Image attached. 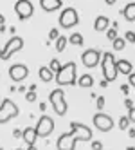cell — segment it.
Wrapping results in <instances>:
<instances>
[{
    "instance_id": "6da1fadb",
    "label": "cell",
    "mask_w": 135,
    "mask_h": 150,
    "mask_svg": "<svg viewBox=\"0 0 135 150\" xmlns=\"http://www.w3.org/2000/svg\"><path fill=\"white\" fill-rule=\"evenodd\" d=\"M76 63L74 62H67L65 65H61L59 72H56V83L61 85V87H65V85H74L76 83Z\"/></svg>"
},
{
    "instance_id": "7a4b0ae2",
    "label": "cell",
    "mask_w": 135,
    "mask_h": 150,
    "mask_svg": "<svg viewBox=\"0 0 135 150\" xmlns=\"http://www.w3.org/2000/svg\"><path fill=\"white\" fill-rule=\"evenodd\" d=\"M101 71H103V80H106L108 83L117 78V67H115V58L112 52H105L101 54Z\"/></svg>"
},
{
    "instance_id": "3957f363",
    "label": "cell",
    "mask_w": 135,
    "mask_h": 150,
    "mask_svg": "<svg viewBox=\"0 0 135 150\" xmlns=\"http://www.w3.org/2000/svg\"><path fill=\"white\" fill-rule=\"evenodd\" d=\"M18 114H20L18 105L13 100L6 98L2 103H0V125H6L7 121H11L13 117H16Z\"/></svg>"
},
{
    "instance_id": "277c9868",
    "label": "cell",
    "mask_w": 135,
    "mask_h": 150,
    "mask_svg": "<svg viewBox=\"0 0 135 150\" xmlns=\"http://www.w3.org/2000/svg\"><path fill=\"white\" fill-rule=\"evenodd\" d=\"M49 101L52 105V109L58 116H65L67 114V101H65V92L63 89H54L49 96Z\"/></svg>"
},
{
    "instance_id": "5b68a950",
    "label": "cell",
    "mask_w": 135,
    "mask_h": 150,
    "mask_svg": "<svg viewBox=\"0 0 135 150\" xmlns=\"http://www.w3.org/2000/svg\"><path fill=\"white\" fill-rule=\"evenodd\" d=\"M24 47V38L22 36H13L7 40V44L4 45V49H0V60H9L15 52H18Z\"/></svg>"
},
{
    "instance_id": "8992f818",
    "label": "cell",
    "mask_w": 135,
    "mask_h": 150,
    "mask_svg": "<svg viewBox=\"0 0 135 150\" xmlns=\"http://www.w3.org/2000/svg\"><path fill=\"white\" fill-rule=\"evenodd\" d=\"M34 130H36L38 137H49L54 130V120L50 116H41L34 127Z\"/></svg>"
},
{
    "instance_id": "52a82bcc",
    "label": "cell",
    "mask_w": 135,
    "mask_h": 150,
    "mask_svg": "<svg viewBox=\"0 0 135 150\" xmlns=\"http://www.w3.org/2000/svg\"><path fill=\"white\" fill-rule=\"evenodd\" d=\"M79 22V15L74 7H67L61 11L59 15V25L63 27V29H70V27H74L76 24Z\"/></svg>"
},
{
    "instance_id": "ba28073f",
    "label": "cell",
    "mask_w": 135,
    "mask_h": 150,
    "mask_svg": "<svg viewBox=\"0 0 135 150\" xmlns=\"http://www.w3.org/2000/svg\"><path fill=\"white\" fill-rule=\"evenodd\" d=\"M70 134L74 136L78 141H90V139H94L92 137V128H88L83 123H78V121L70 123Z\"/></svg>"
},
{
    "instance_id": "9c48e42d",
    "label": "cell",
    "mask_w": 135,
    "mask_h": 150,
    "mask_svg": "<svg viewBox=\"0 0 135 150\" xmlns=\"http://www.w3.org/2000/svg\"><path fill=\"white\" fill-rule=\"evenodd\" d=\"M81 62H83V65H85L87 69L97 67L99 63H101V51H97V49H87L81 54Z\"/></svg>"
},
{
    "instance_id": "30bf717a",
    "label": "cell",
    "mask_w": 135,
    "mask_h": 150,
    "mask_svg": "<svg viewBox=\"0 0 135 150\" xmlns=\"http://www.w3.org/2000/svg\"><path fill=\"white\" fill-rule=\"evenodd\" d=\"M15 13L20 20H27L33 16L34 13V6L31 0H18V2L15 4Z\"/></svg>"
},
{
    "instance_id": "8fae6325",
    "label": "cell",
    "mask_w": 135,
    "mask_h": 150,
    "mask_svg": "<svg viewBox=\"0 0 135 150\" xmlns=\"http://www.w3.org/2000/svg\"><path fill=\"white\" fill-rule=\"evenodd\" d=\"M94 125L101 132H110L113 128V120L105 112H97V114H94Z\"/></svg>"
},
{
    "instance_id": "7c38bea8",
    "label": "cell",
    "mask_w": 135,
    "mask_h": 150,
    "mask_svg": "<svg viewBox=\"0 0 135 150\" xmlns=\"http://www.w3.org/2000/svg\"><path fill=\"white\" fill-rule=\"evenodd\" d=\"M29 76V69L27 65H24V63H15V65L9 67V78H11L13 81H24L25 78Z\"/></svg>"
},
{
    "instance_id": "4fadbf2b",
    "label": "cell",
    "mask_w": 135,
    "mask_h": 150,
    "mask_svg": "<svg viewBox=\"0 0 135 150\" xmlns=\"http://www.w3.org/2000/svg\"><path fill=\"white\" fill-rule=\"evenodd\" d=\"M76 141H78V139L72 136L70 132H67V134H61L58 137L56 146H58V150H74L76 148Z\"/></svg>"
},
{
    "instance_id": "5bb4252c",
    "label": "cell",
    "mask_w": 135,
    "mask_h": 150,
    "mask_svg": "<svg viewBox=\"0 0 135 150\" xmlns=\"http://www.w3.org/2000/svg\"><path fill=\"white\" fill-rule=\"evenodd\" d=\"M22 139L27 143V146H33V145L36 143V139H38L34 127H27V128H24V130H22Z\"/></svg>"
},
{
    "instance_id": "9a60e30c",
    "label": "cell",
    "mask_w": 135,
    "mask_h": 150,
    "mask_svg": "<svg viewBox=\"0 0 135 150\" xmlns=\"http://www.w3.org/2000/svg\"><path fill=\"white\" fill-rule=\"evenodd\" d=\"M110 18L105 16V15H99L96 18V22H94V29L97 31V33H105V31H108V25H110Z\"/></svg>"
},
{
    "instance_id": "2e32d148",
    "label": "cell",
    "mask_w": 135,
    "mask_h": 150,
    "mask_svg": "<svg viewBox=\"0 0 135 150\" xmlns=\"http://www.w3.org/2000/svg\"><path fill=\"white\" fill-rule=\"evenodd\" d=\"M40 6L47 13H54L61 7V0H40Z\"/></svg>"
},
{
    "instance_id": "e0dca14e",
    "label": "cell",
    "mask_w": 135,
    "mask_h": 150,
    "mask_svg": "<svg viewBox=\"0 0 135 150\" xmlns=\"http://www.w3.org/2000/svg\"><path fill=\"white\" fill-rule=\"evenodd\" d=\"M115 67H117V72L121 74H132L133 72V65L130 60H115Z\"/></svg>"
},
{
    "instance_id": "ac0fdd59",
    "label": "cell",
    "mask_w": 135,
    "mask_h": 150,
    "mask_svg": "<svg viewBox=\"0 0 135 150\" xmlns=\"http://www.w3.org/2000/svg\"><path fill=\"white\" fill-rule=\"evenodd\" d=\"M38 76H40V80L41 81H52L54 80V76H56V74L52 72V71H50L47 65H43V67H40V71H38Z\"/></svg>"
},
{
    "instance_id": "d6986e66",
    "label": "cell",
    "mask_w": 135,
    "mask_h": 150,
    "mask_svg": "<svg viewBox=\"0 0 135 150\" xmlns=\"http://www.w3.org/2000/svg\"><path fill=\"white\" fill-rule=\"evenodd\" d=\"M121 15L128 20V22H135V2H130L126 4V7L121 11Z\"/></svg>"
},
{
    "instance_id": "ffe728a7",
    "label": "cell",
    "mask_w": 135,
    "mask_h": 150,
    "mask_svg": "<svg viewBox=\"0 0 135 150\" xmlns=\"http://www.w3.org/2000/svg\"><path fill=\"white\" fill-rule=\"evenodd\" d=\"M94 76H92V74H83V76H79V80L76 81L79 87H83V89H88V87H92V85H94Z\"/></svg>"
},
{
    "instance_id": "44dd1931",
    "label": "cell",
    "mask_w": 135,
    "mask_h": 150,
    "mask_svg": "<svg viewBox=\"0 0 135 150\" xmlns=\"http://www.w3.org/2000/svg\"><path fill=\"white\" fill-rule=\"evenodd\" d=\"M69 42L72 45H83L85 44V38H83V35H79V33H72L69 36Z\"/></svg>"
},
{
    "instance_id": "7402d4cb",
    "label": "cell",
    "mask_w": 135,
    "mask_h": 150,
    "mask_svg": "<svg viewBox=\"0 0 135 150\" xmlns=\"http://www.w3.org/2000/svg\"><path fill=\"white\" fill-rule=\"evenodd\" d=\"M67 44H69V38H67V36H59V38L56 40V51H58V52H63L65 47H67Z\"/></svg>"
},
{
    "instance_id": "603a6c76",
    "label": "cell",
    "mask_w": 135,
    "mask_h": 150,
    "mask_svg": "<svg viewBox=\"0 0 135 150\" xmlns=\"http://www.w3.org/2000/svg\"><path fill=\"white\" fill-rule=\"evenodd\" d=\"M124 47H126V40H124V38L117 36L115 40H113V51H122Z\"/></svg>"
},
{
    "instance_id": "cb8c5ba5",
    "label": "cell",
    "mask_w": 135,
    "mask_h": 150,
    "mask_svg": "<svg viewBox=\"0 0 135 150\" xmlns=\"http://www.w3.org/2000/svg\"><path fill=\"white\" fill-rule=\"evenodd\" d=\"M130 125H132V123H130V120H128L126 116H121V117H119V125H117V127L121 128V130H128Z\"/></svg>"
},
{
    "instance_id": "d4e9b609",
    "label": "cell",
    "mask_w": 135,
    "mask_h": 150,
    "mask_svg": "<svg viewBox=\"0 0 135 150\" xmlns=\"http://www.w3.org/2000/svg\"><path fill=\"white\" fill-rule=\"evenodd\" d=\"M47 67L56 74V72H59V69H61V63H59V60H56V58H54V60H50V63H49Z\"/></svg>"
},
{
    "instance_id": "484cf974",
    "label": "cell",
    "mask_w": 135,
    "mask_h": 150,
    "mask_svg": "<svg viewBox=\"0 0 135 150\" xmlns=\"http://www.w3.org/2000/svg\"><path fill=\"white\" fill-rule=\"evenodd\" d=\"M124 40L130 42V44H135V33L133 31H126V33H124Z\"/></svg>"
},
{
    "instance_id": "4316f807",
    "label": "cell",
    "mask_w": 135,
    "mask_h": 150,
    "mask_svg": "<svg viewBox=\"0 0 135 150\" xmlns=\"http://www.w3.org/2000/svg\"><path fill=\"white\" fill-rule=\"evenodd\" d=\"M106 38L113 42V40L117 38V29H113V27H112V29H108V31H106Z\"/></svg>"
},
{
    "instance_id": "83f0119b",
    "label": "cell",
    "mask_w": 135,
    "mask_h": 150,
    "mask_svg": "<svg viewBox=\"0 0 135 150\" xmlns=\"http://www.w3.org/2000/svg\"><path fill=\"white\" fill-rule=\"evenodd\" d=\"M96 105H97V110H103V109H105V98H103V96H97V98H96Z\"/></svg>"
},
{
    "instance_id": "f1b7e54d",
    "label": "cell",
    "mask_w": 135,
    "mask_h": 150,
    "mask_svg": "<svg viewBox=\"0 0 135 150\" xmlns=\"http://www.w3.org/2000/svg\"><path fill=\"white\" fill-rule=\"evenodd\" d=\"M59 38V31L54 27V29H50L49 31V40H58Z\"/></svg>"
},
{
    "instance_id": "f546056e",
    "label": "cell",
    "mask_w": 135,
    "mask_h": 150,
    "mask_svg": "<svg viewBox=\"0 0 135 150\" xmlns=\"http://www.w3.org/2000/svg\"><path fill=\"white\" fill-rule=\"evenodd\" d=\"M25 100H27L29 103H33V101L36 100V92H33V91H27V94H25Z\"/></svg>"
},
{
    "instance_id": "4dcf8cb0",
    "label": "cell",
    "mask_w": 135,
    "mask_h": 150,
    "mask_svg": "<svg viewBox=\"0 0 135 150\" xmlns=\"http://www.w3.org/2000/svg\"><path fill=\"white\" fill-rule=\"evenodd\" d=\"M128 120H130V123H135V107H132V109L128 110Z\"/></svg>"
},
{
    "instance_id": "1f68e13d",
    "label": "cell",
    "mask_w": 135,
    "mask_h": 150,
    "mask_svg": "<svg viewBox=\"0 0 135 150\" xmlns=\"http://www.w3.org/2000/svg\"><path fill=\"white\" fill-rule=\"evenodd\" d=\"M92 150H103V143L101 141H92Z\"/></svg>"
},
{
    "instance_id": "d6a6232c",
    "label": "cell",
    "mask_w": 135,
    "mask_h": 150,
    "mask_svg": "<svg viewBox=\"0 0 135 150\" xmlns=\"http://www.w3.org/2000/svg\"><path fill=\"white\" fill-rule=\"evenodd\" d=\"M128 83L132 85V87H135V72H132V74H128Z\"/></svg>"
},
{
    "instance_id": "836d02e7",
    "label": "cell",
    "mask_w": 135,
    "mask_h": 150,
    "mask_svg": "<svg viewBox=\"0 0 135 150\" xmlns=\"http://www.w3.org/2000/svg\"><path fill=\"white\" fill-rule=\"evenodd\" d=\"M13 136H15L16 139H20V137H22V130H18V128H15V130H13Z\"/></svg>"
},
{
    "instance_id": "e575fe53",
    "label": "cell",
    "mask_w": 135,
    "mask_h": 150,
    "mask_svg": "<svg viewBox=\"0 0 135 150\" xmlns=\"http://www.w3.org/2000/svg\"><path fill=\"white\" fill-rule=\"evenodd\" d=\"M124 105H126V109L130 110L132 107H133V101H132V100H124Z\"/></svg>"
},
{
    "instance_id": "d590c367",
    "label": "cell",
    "mask_w": 135,
    "mask_h": 150,
    "mask_svg": "<svg viewBox=\"0 0 135 150\" xmlns=\"http://www.w3.org/2000/svg\"><path fill=\"white\" fill-rule=\"evenodd\" d=\"M121 91H122L124 94H128V91H130V85H121Z\"/></svg>"
},
{
    "instance_id": "8d00e7d4",
    "label": "cell",
    "mask_w": 135,
    "mask_h": 150,
    "mask_svg": "<svg viewBox=\"0 0 135 150\" xmlns=\"http://www.w3.org/2000/svg\"><path fill=\"white\" fill-rule=\"evenodd\" d=\"M128 136L135 139V128H128Z\"/></svg>"
},
{
    "instance_id": "74e56055",
    "label": "cell",
    "mask_w": 135,
    "mask_h": 150,
    "mask_svg": "<svg viewBox=\"0 0 135 150\" xmlns=\"http://www.w3.org/2000/svg\"><path fill=\"white\" fill-rule=\"evenodd\" d=\"M0 25H6V16L0 15Z\"/></svg>"
},
{
    "instance_id": "f35d334b",
    "label": "cell",
    "mask_w": 135,
    "mask_h": 150,
    "mask_svg": "<svg viewBox=\"0 0 135 150\" xmlns=\"http://www.w3.org/2000/svg\"><path fill=\"white\" fill-rule=\"evenodd\" d=\"M101 87H103V89L108 87V81H106V80H103V81H101Z\"/></svg>"
},
{
    "instance_id": "ab89813d",
    "label": "cell",
    "mask_w": 135,
    "mask_h": 150,
    "mask_svg": "<svg viewBox=\"0 0 135 150\" xmlns=\"http://www.w3.org/2000/svg\"><path fill=\"white\" fill-rule=\"evenodd\" d=\"M29 91H33V92H36V85L33 83V85H29Z\"/></svg>"
},
{
    "instance_id": "60d3db41",
    "label": "cell",
    "mask_w": 135,
    "mask_h": 150,
    "mask_svg": "<svg viewBox=\"0 0 135 150\" xmlns=\"http://www.w3.org/2000/svg\"><path fill=\"white\" fill-rule=\"evenodd\" d=\"M105 2H106L108 6H113V4H115V0H105Z\"/></svg>"
},
{
    "instance_id": "b9f144b4",
    "label": "cell",
    "mask_w": 135,
    "mask_h": 150,
    "mask_svg": "<svg viewBox=\"0 0 135 150\" xmlns=\"http://www.w3.org/2000/svg\"><path fill=\"white\" fill-rule=\"evenodd\" d=\"M27 150H38V148H36V145H33V146H29Z\"/></svg>"
},
{
    "instance_id": "7bdbcfd3",
    "label": "cell",
    "mask_w": 135,
    "mask_h": 150,
    "mask_svg": "<svg viewBox=\"0 0 135 150\" xmlns=\"http://www.w3.org/2000/svg\"><path fill=\"white\" fill-rule=\"evenodd\" d=\"M126 150H135V148H133V146H128V148H126Z\"/></svg>"
},
{
    "instance_id": "ee69618b",
    "label": "cell",
    "mask_w": 135,
    "mask_h": 150,
    "mask_svg": "<svg viewBox=\"0 0 135 150\" xmlns=\"http://www.w3.org/2000/svg\"><path fill=\"white\" fill-rule=\"evenodd\" d=\"M0 150H4V148H2V146H0Z\"/></svg>"
},
{
    "instance_id": "f6af8a7d",
    "label": "cell",
    "mask_w": 135,
    "mask_h": 150,
    "mask_svg": "<svg viewBox=\"0 0 135 150\" xmlns=\"http://www.w3.org/2000/svg\"><path fill=\"white\" fill-rule=\"evenodd\" d=\"M16 150H22V148H16Z\"/></svg>"
}]
</instances>
